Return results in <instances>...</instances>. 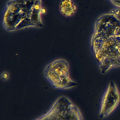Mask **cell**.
<instances>
[{
  "label": "cell",
  "mask_w": 120,
  "mask_h": 120,
  "mask_svg": "<svg viewBox=\"0 0 120 120\" xmlns=\"http://www.w3.org/2000/svg\"><path fill=\"white\" fill-rule=\"evenodd\" d=\"M91 49L101 73L120 66V21L114 15L105 14L97 19Z\"/></svg>",
  "instance_id": "6da1fadb"
},
{
  "label": "cell",
  "mask_w": 120,
  "mask_h": 120,
  "mask_svg": "<svg viewBox=\"0 0 120 120\" xmlns=\"http://www.w3.org/2000/svg\"><path fill=\"white\" fill-rule=\"evenodd\" d=\"M42 0H10L3 12L4 28L13 32L29 28L43 26L41 14L44 9Z\"/></svg>",
  "instance_id": "7a4b0ae2"
},
{
  "label": "cell",
  "mask_w": 120,
  "mask_h": 120,
  "mask_svg": "<svg viewBox=\"0 0 120 120\" xmlns=\"http://www.w3.org/2000/svg\"><path fill=\"white\" fill-rule=\"evenodd\" d=\"M44 75L52 88L60 90L72 89L77 86L71 78L68 63L62 59H56L45 67Z\"/></svg>",
  "instance_id": "3957f363"
},
{
  "label": "cell",
  "mask_w": 120,
  "mask_h": 120,
  "mask_svg": "<svg viewBox=\"0 0 120 120\" xmlns=\"http://www.w3.org/2000/svg\"><path fill=\"white\" fill-rule=\"evenodd\" d=\"M34 120H84L80 109L65 96H59L46 112Z\"/></svg>",
  "instance_id": "277c9868"
},
{
  "label": "cell",
  "mask_w": 120,
  "mask_h": 120,
  "mask_svg": "<svg viewBox=\"0 0 120 120\" xmlns=\"http://www.w3.org/2000/svg\"><path fill=\"white\" fill-rule=\"evenodd\" d=\"M120 103V92L113 82L108 85L103 94L101 102L99 117L104 119L113 112Z\"/></svg>",
  "instance_id": "5b68a950"
},
{
  "label": "cell",
  "mask_w": 120,
  "mask_h": 120,
  "mask_svg": "<svg viewBox=\"0 0 120 120\" xmlns=\"http://www.w3.org/2000/svg\"><path fill=\"white\" fill-rule=\"evenodd\" d=\"M60 12L65 17H71L77 11V6L72 0H61L59 5Z\"/></svg>",
  "instance_id": "8992f818"
},
{
  "label": "cell",
  "mask_w": 120,
  "mask_h": 120,
  "mask_svg": "<svg viewBox=\"0 0 120 120\" xmlns=\"http://www.w3.org/2000/svg\"><path fill=\"white\" fill-rule=\"evenodd\" d=\"M10 78L9 74L7 72H3L1 74V79L4 81H7L9 80Z\"/></svg>",
  "instance_id": "52a82bcc"
},
{
  "label": "cell",
  "mask_w": 120,
  "mask_h": 120,
  "mask_svg": "<svg viewBox=\"0 0 120 120\" xmlns=\"http://www.w3.org/2000/svg\"><path fill=\"white\" fill-rule=\"evenodd\" d=\"M111 1L114 5L120 7V0H111Z\"/></svg>",
  "instance_id": "ba28073f"
}]
</instances>
